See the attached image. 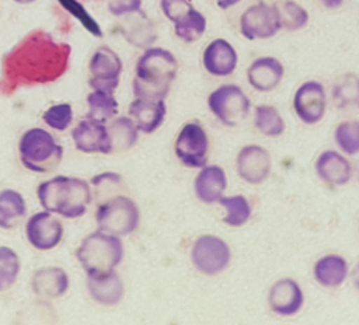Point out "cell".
<instances>
[{"instance_id": "obj_8", "label": "cell", "mask_w": 359, "mask_h": 325, "mask_svg": "<svg viewBox=\"0 0 359 325\" xmlns=\"http://www.w3.org/2000/svg\"><path fill=\"white\" fill-rule=\"evenodd\" d=\"M191 262L205 276H216L226 270L231 262L229 244L213 234L198 237L191 247Z\"/></svg>"}, {"instance_id": "obj_9", "label": "cell", "mask_w": 359, "mask_h": 325, "mask_svg": "<svg viewBox=\"0 0 359 325\" xmlns=\"http://www.w3.org/2000/svg\"><path fill=\"white\" fill-rule=\"evenodd\" d=\"M174 151L180 162L188 168H202L209 158V136L205 127L196 122L185 123L175 139Z\"/></svg>"}, {"instance_id": "obj_29", "label": "cell", "mask_w": 359, "mask_h": 325, "mask_svg": "<svg viewBox=\"0 0 359 325\" xmlns=\"http://www.w3.org/2000/svg\"><path fill=\"white\" fill-rule=\"evenodd\" d=\"M332 99L339 109H359V77L353 73L341 76L334 84Z\"/></svg>"}, {"instance_id": "obj_39", "label": "cell", "mask_w": 359, "mask_h": 325, "mask_svg": "<svg viewBox=\"0 0 359 325\" xmlns=\"http://www.w3.org/2000/svg\"><path fill=\"white\" fill-rule=\"evenodd\" d=\"M142 8V0H109L108 11L115 17H123Z\"/></svg>"}, {"instance_id": "obj_38", "label": "cell", "mask_w": 359, "mask_h": 325, "mask_svg": "<svg viewBox=\"0 0 359 325\" xmlns=\"http://www.w3.org/2000/svg\"><path fill=\"white\" fill-rule=\"evenodd\" d=\"M122 178L116 174V172H102L97 177L93 178V185L95 188V193L100 196L101 193H104V191H107L108 193L114 189H116L121 185Z\"/></svg>"}, {"instance_id": "obj_15", "label": "cell", "mask_w": 359, "mask_h": 325, "mask_svg": "<svg viewBox=\"0 0 359 325\" xmlns=\"http://www.w3.org/2000/svg\"><path fill=\"white\" fill-rule=\"evenodd\" d=\"M303 304L304 293L294 279L282 277L271 286L268 305L276 315L293 317L303 308Z\"/></svg>"}, {"instance_id": "obj_2", "label": "cell", "mask_w": 359, "mask_h": 325, "mask_svg": "<svg viewBox=\"0 0 359 325\" xmlns=\"http://www.w3.org/2000/svg\"><path fill=\"white\" fill-rule=\"evenodd\" d=\"M178 62L175 56L158 46H149L139 56L132 81L135 98L165 99L177 77Z\"/></svg>"}, {"instance_id": "obj_41", "label": "cell", "mask_w": 359, "mask_h": 325, "mask_svg": "<svg viewBox=\"0 0 359 325\" xmlns=\"http://www.w3.org/2000/svg\"><path fill=\"white\" fill-rule=\"evenodd\" d=\"M215 1H216L217 7H220V8L226 10V8H230V7L236 6L240 0H215Z\"/></svg>"}, {"instance_id": "obj_11", "label": "cell", "mask_w": 359, "mask_h": 325, "mask_svg": "<svg viewBox=\"0 0 359 325\" xmlns=\"http://www.w3.org/2000/svg\"><path fill=\"white\" fill-rule=\"evenodd\" d=\"M327 109L325 88L320 81L309 80L300 84L293 95V111L306 125L318 123Z\"/></svg>"}, {"instance_id": "obj_37", "label": "cell", "mask_w": 359, "mask_h": 325, "mask_svg": "<svg viewBox=\"0 0 359 325\" xmlns=\"http://www.w3.org/2000/svg\"><path fill=\"white\" fill-rule=\"evenodd\" d=\"M160 7L164 13V15L171 21H177L180 17H182L185 13H188L191 8H194L191 0H161Z\"/></svg>"}, {"instance_id": "obj_1", "label": "cell", "mask_w": 359, "mask_h": 325, "mask_svg": "<svg viewBox=\"0 0 359 325\" xmlns=\"http://www.w3.org/2000/svg\"><path fill=\"white\" fill-rule=\"evenodd\" d=\"M70 46L56 42L45 31H34L3 59V81L13 90L18 85L50 83L69 66Z\"/></svg>"}, {"instance_id": "obj_25", "label": "cell", "mask_w": 359, "mask_h": 325, "mask_svg": "<svg viewBox=\"0 0 359 325\" xmlns=\"http://www.w3.org/2000/svg\"><path fill=\"white\" fill-rule=\"evenodd\" d=\"M349 275V265L342 255L327 254L316 261L313 266L314 280L325 289L342 286Z\"/></svg>"}, {"instance_id": "obj_14", "label": "cell", "mask_w": 359, "mask_h": 325, "mask_svg": "<svg viewBox=\"0 0 359 325\" xmlns=\"http://www.w3.org/2000/svg\"><path fill=\"white\" fill-rule=\"evenodd\" d=\"M28 242L38 251H49L59 245L63 238V224L53 213L42 210L31 216L25 224Z\"/></svg>"}, {"instance_id": "obj_36", "label": "cell", "mask_w": 359, "mask_h": 325, "mask_svg": "<svg viewBox=\"0 0 359 325\" xmlns=\"http://www.w3.org/2000/svg\"><path fill=\"white\" fill-rule=\"evenodd\" d=\"M43 122L59 132L66 130L72 120H73V109L72 105L67 102H60V104H55L52 106H49L43 115H42Z\"/></svg>"}, {"instance_id": "obj_27", "label": "cell", "mask_w": 359, "mask_h": 325, "mask_svg": "<svg viewBox=\"0 0 359 325\" xmlns=\"http://www.w3.org/2000/svg\"><path fill=\"white\" fill-rule=\"evenodd\" d=\"M27 214V205L22 195L14 189L0 191V228H15Z\"/></svg>"}, {"instance_id": "obj_40", "label": "cell", "mask_w": 359, "mask_h": 325, "mask_svg": "<svg viewBox=\"0 0 359 325\" xmlns=\"http://www.w3.org/2000/svg\"><path fill=\"white\" fill-rule=\"evenodd\" d=\"M327 8H338L342 6L344 0H318Z\"/></svg>"}, {"instance_id": "obj_21", "label": "cell", "mask_w": 359, "mask_h": 325, "mask_svg": "<svg viewBox=\"0 0 359 325\" xmlns=\"http://www.w3.org/2000/svg\"><path fill=\"white\" fill-rule=\"evenodd\" d=\"M283 74V64L273 56H261L247 69V80L250 85L259 92H269L275 90L282 81Z\"/></svg>"}, {"instance_id": "obj_23", "label": "cell", "mask_w": 359, "mask_h": 325, "mask_svg": "<svg viewBox=\"0 0 359 325\" xmlns=\"http://www.w3.org/2000/svg\"><path fill=\"white\" fill-rule=\"evenodd\" d=\"M87 290L90 297L107 307H112L121 303L125 294V286L116 270L87 276Z\"/></svg>"}, {"instance_id": "obj_26", "label": "cell", "mask_w": 359, "mask_h": 325, "mask_svg": "<svg viewBox=\"0 0 359 325\" xmlns=\"http://www.w3.org/2000/svg\"><path fill=\"white\" fill-rule=\"evenodd\" d=\"M109 153H122L132 148L139 139V129L130 116H115L105 123Z\"/></svg>"}, {"instance_id": "obj_5", "label": "cell", "mask_w": 359, "mask_h": 325, "mask_svg": "<svg viewBox=\"0 0 359 325\" xmlns=\"http://www.w3.org/2000/svg\"><path fill=\"white\" fill-rule=\"evenodd\" d=\"M18 154L22 165L32 172H50L56 170L63 157V147L45 129L31 127L18 141Z\"/></svg>"}, {"instance_id": "obj_16", "label": "cell", "mask_w": 359, "mask_h": 325, "mask_svg": "<svg viewBox=\"0 0 359 325\" xmlns=\"http://www.w3.org/2000/svg\"><path fill=\"white\" fill-rule=\"evenodd\" d=\"M237 60L238 56L234 46L223 38L209 42L202 53V64L205 70L216 77L230 76L237 67Z\"/></svg>"}, {"instance_id": "obj_4", "label": "cell", "mask_w": 359, "mask_h": 325, "mask_svg": "<svg viewBox=\"0 0 359 325\" xmlns=\"http://www.w3.org/2000/svg\"><path fill=\"white\" fill-rule=\"evenodd\" d=\"M76 259L87 276L108 273L123 259V244L118 235L97 230L83 238Z\"/></svg>"}, {"instance_id": "obj_43", "label": "cell", "mask_w": 359, "mask_h": 325, "mask_svg": "<svg viewBox=\"0 0 359 325\" xmlns=\"http://www.w3.org/2000/svg\"><path fill=\"white\" fill-rule=\"evenodd\" d=\"M14 1L18 4H29V3H34L35 0H14Z\"/></svg>"}, {"instance_id": "obj_32", "label": "cell", "mask_w": 359, "mask_h": 325, "mask_svg": "<svg viewBox=\"0 0 359 325\" xmlns=\"http://www.w3.org/2000/svg\"><path fill=\"white\" fill-rule=\"evenodd\" d=\"M219 203L224 209L223 223L229 227H241L251 219L252 206L244 195L223 196Z\"/></svg>"}, {"instance_id": "obj_18", "label": "cell", "mask_w": 359, "mask_h": 325, "mask_svg": "<svg viewBox=\"0 0 359 325\" xmlns=\"http://www.w3.org/2000/svg\"><path fill=\"white\" fill-rule=\"evenodd\" d=\"M72 139L74 147L81 153L111 154L105 123L86 118L76 125L72 132Z\"/></svg>"}, {"instance_id": "obj_30", "label": "cell", "mask_w": 359, "mask_h": 325, "mask_svg": "<svg viewBox=\"0 0 359 325\" xmlns=\"http://www.w3.org/2000/svg\"><path fill=\"white\" fill-rule=\"evenodd\" d=\"M278 20L280 29L285 31H299L304 28L309 24V13L304 7L297 4L293 0H279L275 4H272Z\"/></svg>"}, {"instance_id": "obj_10", "label": "cell", "mask_w": 359, "mask_h": 325, "mask_svg": "<svg viewBox=\"0 0 359 325\" xmlns=\"http://www.w3.org/2000/svg\"><path fill=\"white\" fill-rule=\"evenodd\" d=\"M88 69V84L93 90L114 92L119 84L123 64L115 50L107 45H102L93 53Z\"/></svg>"}, {"instance_id": "obj_22", "label": "cell", "mask_w": 359, "mask_h": 325, "mask_svg": "<svg viewBox=\"0 0 359 325\" xmlns=\"http://www.w3.org/2000/svg\"><path fill=\"white\" fill-rule=\"evenodd\" d=\"M128 112L139 132L150 134L163 125L167 115V106L164 99L135 98L130 102Z\"/></svg>"}, {"instance_id": "obj_31", "label": "cell", "mask_w": 359, "mask_h": 325, "mask_svg": "<svg viewBox=\"0 0 359 325\" xmlns=\"http://www.w3.org/2000/svg\"><path fill=\"white\" fill-rule=\"evenodd\" d=\"M254 126L266 137H278L283 134L286 125L279 111L268 104L257 105L254 109Z\"/></svg>"}, {"instance_id": "obj_19", "label": "cell", "mask_w": 359, "mask_h": 325, "mask_svg": "<svg viewBox=\"0 0 359 325\" xmlns=\"http://www.w3.org/2000/svg\"><path fill=\"white\" fill-rule=\"evenodd\" d=\"M314 170L317 177L330 186L346 185L352 177L349 160L335 150L323 151L314 162Z\"/></svg>"}, {"instance_id": "obj_28", "label": "cell", "mask_w": 359, "mask_h": 325, "mask_svg": "<svg viewBox=\"0 0 359 325\" xmlns=\"http://www.w3.org/2000/svg\"><path fill=\"white\" fill-rule=\"evenodd\" d=\"M87 106H88V111L86 118L101 122V123H107L112 118H115L119 109V105L116 98L114 97V92L97 91V90H93L87 95Z\"/></svg>"}, {"instance_id": "obj_20", "label": "cell", "mask_w": 359, "mask_h": 325, "mask_svg": "<svg viewBox=\"0 0 359 325\" xmlns=\"http://www.w3.org/2000/svg\"><path fill=\"white\" fill-rule=\"evenodd\" d=\"M70 279L67 272L59 266H45L38 269L31 279V289L38 298L55 300L69 290Z\"/></svg>"}, {"instance_id": "obj_24", "label": "cell", "mask_w": 359, "mask_h": 325, "mask_svg": "<svg viewBox=\"0 0 359 325\" xmlns=\"http://www.w3.org/2000/svg\"><path fill=\"white\" fill-rule=\"evenodd\" d=\"M122 18L123 20L119 25V31L130 45L146 49L151 46L153 42L157 39L154 24L146 15V13L142 11V8L135 13L126 14Z\"/></svg>"}, {"instance_id": "obj_3", "label": "cell", "mask_w": 359, "mask_h": 325, "mask_svg": "<svg viewBox=\"0 0 359 325\" xmlns=\"http://www.w3.org/2000/svg\"><path fill=\"white\" fill-rule=\"evenodd\" d=\"M36 196L43 207L65 219L81 217L93 199L90 184L81 178L56 175L36 189Z\"/></svg>"}, {"instance_id": "obj_7", "label": "cell", "mask_w": 359, "mask_h": 325, "mask_svg": "<svg viewBox=\"0 0 359 325\" xmlns=\"http://www.w3.org/2000/svg\"><path fill=\"white\" fill-rule=\"evenodd\" d=\"M208 108L226 126H237L250 113L251 102L237 84H223L208 97Z\"/></svg>"}, {"instance_id": "obj_33", "label": "cell", "mask_w": 359, "mask_h": 325, "mask_svg": "<svg viewBox=\"0 0 359 325\" xmlns=\"http://www.w3.org/2000/svg\"><path fill=\"white\" fill-rule=\"evenodd\" d=\"M172 24H174L175 35L181 41L188 43L198 41L206 29V18L195 7L191 8L188 13H185Z\"/></svg>"}, {"instance_id": "obj_34", "label": "cell", "mask_w": 359, "mask_h": 325, "mask_svg": "<svg viewBox=\"0 0 359 325\" xmlns=\"http://www.w3.org/2000/svg\"><path fill=\"white\" fill-rule=\"evenodd\" d=\"M334 140L342 154H359V119H346L337 125Z\"/></svg>"}, {"instance_id": "obj_35", "label": "cell", "mask_w": 359, "mask_h": 325, "mask_svg": "<svg viewBox=\"0 0 359 325\" xmlns=\"http://www.w3.org/2000/svg\"><path fill=\"white\" fill-rule=\"evenodd\" d=\"M21 263L17 252L8 247H0V291L11 289L20 275Z\"/></svg>"}, {"instance_id": "obj_6", "label": "cell", "mask_w": 359, "mask_h": 325, "mask_svg": "<svg viewBox=\"0 0 359 325\" xmlns=\"http://www.w3.org/2000/svg\"><path fill=\"white\" fill-rule=\"evenodd\" d=\"M140 223V210L133 199L123 195H114L97 206V230L118 237L132 234Z\"/></svg>"}, {"instance_id": "obj_17", "label": "cell", "mask_w": 359, "mask_h": 325, "mask_svg": "<svg viewBox=\"0 0 359 325\" xmlns=\"http://www.w3.org/2000/svg\"><path fill=\"white\" fill-rule=\"evenodd\" d=\"M226 188V171L216 164H206L199 168V172L194 179L195 196L206 205L219 203V200L224 196Z\"/></svg>"}, {"instance_id": "obj_12", "label": "cell", "mask_w": 359, "mask_h": 325, "mask_svg": "<svg viewBox=\"0 0 359 325\" xmlns=\"http://www.w3.org/2000/svg\"><path fill=\"white\" fill-rule=\"evenodd\" d=\"M280 31L273 6L257 3L245 8L240 17V32L250 41L268 39Z\"/></svg>"}, {"instance_id": "obj_42", "label": "cell", "mask_w": 359, "mask_h": 325, "mask_svg": "<svg viewBox=\"0 0 359 325\" xmlns=\"http://www.w3.org/2000/svg\"><path fill=\"white\" fill-rule=\"evenodd\" d=\"M352 283H353V286L359 290V262H358L356 266L353 268V272H352Z\"/></svg>"}, {"instance_id": "obj_13", "label": "cell", "mask_w": 359, "mask_h": 325, "mask_svg": "<svg viewBox=\"0 0 359 325\" xmlns=\"http://www.w3.org/2000/svg\"><path fill=\"white\" fill-rule=\"evenodd\" d=\"M272 158L269 151L259 144H247L236 157L237 175L247 184L259 185L269 177Z\"/></svg>"}]
</instances>
